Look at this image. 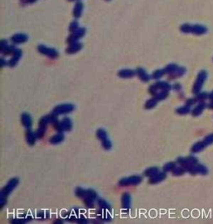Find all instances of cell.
Returning <instances> with one entry per match:
<instances>
[{"label":"cell","mask_w":213,"mask_h":224,"mask_svg":"<svg viewBox=\"0 0 213 224\" xmlns=\"http://www.w3.org/2000/svg\"><path fill=\"white\" fill-rule=\"evenodd\" d=\"M76 196L79 198H82L88 208H92L94 205V201L97 198V194L93 189H83L78 187L75 191Z\"/></svg>","instance_id":"1"},{"label":"cell","mask_w":213,"mask_h":224,"mask_svg":"<svg viewBox=\"0 0 213 224\" xmlns=\"http://www.w3.org/2000/svg\"><path fill=\"white\" fill-rule=\"evenodd\" d=\"M206 78H207V73L205 70H202L200 73H198L197 78L196 79V82L193 89V94H197L200 93L201 89L202 88Z\"/></svg>","instance_id":"2"},{"label":"cell","mask_w":213,"mask_h":224,"mask_svg":"<svg viewBox=\"0 0 213 224\" xmlns=\"http://www.w3.org/2000/svg\"><path fill=\"white\" fill-rule=\"evenodd\" d=\"M143 181V177L141 176H131L128 177H124L119 181L118 184L122 187H127V186H134L138 185Z\"/></svg>","instance_id":"3"},{"label":"cell","mask_w":213,"mask_h":224,"mask_svg":"<svg viewBox=\"0 0 213 224\" xmlns=\"http://www.w3.org/2000/svg\"><path fill=\"white\" fill-rule=\"evenodd\" d=\"M73 110H74V105L71 104V103H62V104L56 106L52 110V113L58 116V115L70 113Z\"/></svg>","instance_id":"4"},{"label":"cell","mask_w":213,"mask_h":224,"mask_svg":"<svg viewBox=\"0 0 213 224\" xmlns=\"http://www.w3.org/2000/svg\"><path fill=\"white\" fill-rule=\"evenodd\" d=\"M18 179L17 177H13L12 179L9 180V182H8V184L4 187V188L2 189L1 191V193H0V197H4V198H7L12 191L14 189V188L18 186Z\"/></svg>","instance_id":"5"},{"label":"cell","mask_w":213,"mask_h":224,"mask_svg":"<svg viewBox=\"0 0 213 224\" xmlns=\"http://www.w3.org/2000/svg\"><path fill=\"white\" fill-rule=\"evenodd\" d=\"M38 50L39 53H41L42 54L48 56V57H52V58H56L58 57V52L54 48L47 47L44 45H39L38 46Z\"/></svg>","instance_id":"6"},{"label":"cell","mask_w":213,"mask_h":224,"mask_svg":"<svg viewBox=\"0 0 213 224\" xmlns=\"http://www.w3.org/2000/svg\"><path fill=\"white\" fill-rule=\"evenodd\" d=\"M85 33H86V29H84V28H79V29H77L75 32H73V34L68 37L67 42H68L69 44L77 43L78 39L83 38V37L85 35Z\"/></svg>","instance_id":"7"},{"label":"cell","mask_w":213,"mask_h":224,"mask_svg":"<svg viewBox=\"0 0 213 224\" xmlns=\"http://www.w3.org/2000/svg\"><path fill=\"white\" fill-rule=\"evenodd\" d=\"M189 173L192 175H196V174H201V175H206L208 173V169L206 168V166L202 164H195L193 165L191 168L188 171Z\"/></svg>","instance_id":"8"},{"label":"cell","mask_w":213,"mask_h":224,"mask_svg":"<svg viewBox=\"0 0 213 224\" xmlns=\"http://www.w3.org/2000/svg\"><path fill=\"white\" fill-rule=\"evenodd\" d=\"M21 123L24 125V128H26L27 129H30L33 125L31 116L28 112H24L21 115Z\"/></svg>","instance_id":"9"},{"label":"cell","mask_w":213,"mask_h":224,"mask_svg":"<svg viewBox=\"0 0 213 224\" xmlns=\"http://www.w3.org/2000/svg\"><path fill=\"white\" fill-rule=\"evenodd\" d=\"M28 40V36L25 34H16L11 37V41L15 44L24 43Z\"/></svg>","instance_id":"10"},{"label":"cell","mask_w":213,"mask_h":224,"mask_svg":"<svg viewBox=\"0 0 213 224\" xmlns=\"http://www.w3.org/2000/svg\"><path fill=\"white\" fill-rule=\"evenodd\" d=\"M166 177V172H159L158 173H156V175H154V176H152V177H151L149 178V183H151V184H156V183H159V182H162Z\"/></svg>","instance_id":"11"},{"label":"cell","mask_w":213,"mask_h":224,"mask_svg":"<svg viewBox=\"0 0 213 224\" xmlns=\"http://www.w3.org/2000/svg\"><path fill=\"white\" fill-rule=\"evenodd\" d=\"M21 57H22V51L17 48L14 53L13 54V57H11V59L9 60L8 65L10 66V67H14L15 65H17V63H18V61L21 58Z\"/></svg>","instance_id":"12"},{"label":"cell","mask_w":213,"mask_h":224,"mask_svg":"<svg viewBox=\"0 0 213 224\" xmlns=\"http://www.w3.org/2000/svg\"><path fill=\"white\" fill-rule=\"evenodd\" d=\"M207 32V29L205 26L202 25H192L191 27V33H193L197 35H202V34H206Z\"/></svg>","instance_id":"13"},{"label":"cell","mask_w":213,"mask_h":224,"mask_svg":"<svg viewBox=\"0 0 213 224\" xmlns=\"http://www.w3.org/2000/svg\"><path fill=\"white\" fill-rule=\"evenodd\" d=\"M83 48V44L81 43H74L72 44H69V47L66 49V52L69 53V54H73V53H76L78 51H80Z\"/></svg>","instance_id":"14"},{"label":"cell","mask_w":213,"mask_h":224,"mask_svg":"<svg viewBox=\"0 0 213 224\" xmlns=\"http://www.w3.org/2000/svg\"><path fill=\"white\" fill-rule=\"evenodd\" d=\"M136 74L143 82H148L150 80V76L148 75L145 69L143 68H138L136 69Z\"/></svg>","instance_id":"15"},{"label":"cell","mask_w":213,"mask_h":224,"mask_svg":"<svg viewBox=\"0 0 213 224\" xmlns=\"http://www.w3.org/2000/svg\"><path fill=\"white\" fill-rule=\"evenodd\" d=\"M117 75L122 78H131L136 75V71L132 69H122L118 72Z\"/></svg>","instance_id":"16"},{"label":"cell","mask_w":213,"mask_h":224,"mask_svg":"<svg viewBox=\"0 0 213 224\" xmlns=\"http://www.w3.org/2000/svg\"><path fill=\"white\" fill-rule=\"evenodd\" d=\"M131 207V196L129 193H123L122 197V208L123 209L130 208Z\"/></svg>","instance_id":"17"},{"label":"cell","mask_w":213,"mask_h":224,"mask_svg":"<svg viewBox=\"0 0 213 224\" xmlns=\"http://www.w3.org/2000/svg\"><path fill=\"white\" fill-rule=\"evenodd\" d=\"M25 137H26V141L27 143L30 145V146H34L35 143H36V135H35V133L32 132L31 130H28L25 133Z\"/></svg>","instance_id":"18"},{"label":"cell","mask_w":213,"mask_h":224,"mask_svg":"<svg viewBox=\"0 0 213 224\" xmlns=\"http://www.w3.org/2000/svg\"><path fill=\"white\" fill-rule=\"evenodd\" d=\"M83 10V4L82 2L78 1L73 8V16L75 18H80Z\"/></svg>","instance_id":"19"},{"label":"cell","mask_w":213,"mask_h":224,"mask_svg":"<svg viewBox=\"0 0 213 224\" xmlns=\"http://www.w3.org/2000/svg\"><path fill=\"white\" fill-rule=\"evenodd\" d=\"M61 123H62V128H63L64 131L68 132V131L72 130V128H73V123H72V121H71L69 117H63L62 121H61Z\"/></svg>","instance_id":"20"},{"label":"cell","mask_w":213,"mask_h":224,"mask_svg":"<svg viewBox=\"0 0 213 224\" xmlns=\"http://www.w3.org/2000/svg\"><path fill=\"white\" fill-rule=\"evenodd\" d=\"M64 140V135L62 133H57L56 135L52 136L49 139L50 144H58L62 143V141Z\"/></svg>","instance_id":"21"},{"label":"cell","mask_w":213,"mask_h":224,"mask_svg":"<svg viewBox=\"0 0 213 224\" xmlns=\"http://www.w3.org/2000/svg\"><path fill=\"white\" fill-rule=\"evenodd\" d=\"M205 107H206L205 103H204V102H202V103H200L197 107H194V109H193V112H192V114H193V116H194V117H197V116H199V115H201L202 113V112L204 111V109H205Z\"/></svg>","instance_id":"22"},{"label":"cell","mask_w":213,"mask_h":224,"mask_svg":"<svg viewBox=\"0 0 213 224\" xmlns=\"http://www.w3.org/2000/svg\"><path fill=\"white\" fill-rule=\"evenodd\" d=\"M206 148V144H204L203 141H201V142H198L197 144H195L193 146L192 149H191V152L193 153H200L203 150V149Z\"/></svg>","instance_id":"23"},{"label":"cell","mask_w":213,"mask_h":224,"mask_svg":"<svg viewBox=\"0 0 213 224\" xmlns=\"http://www.w3.org/2000/svg\"><path fill=\"white\" fill-rule=\"evenodd\" d=\"M156 87L159 90H162V91H169L172 89V86L167 83V82H163V81H159L156 82V84H154Z\"/></svg>","instance_id":"24"},{"label":"cell","mask_w":213,"mask_h":224,"mask_svg":"<svg viewBox=\"0 0 213 224\" xmlns=\"http://www.w3.org/2000/svg\"><path fill=\"white\" fill-rule=\"evenodd\" d=\"M160 172V170H159L158 167H149L147 168V170H145V172H144V175H145L146 177H151L154 175H156V173H158Z\"/></svg>","instance_id":"25"},{"label":"cell","mask_w":213,"mask_h":224,"mask_svg":"<svg viewBox=\"0 0 213 224\" xmlns=\"http://www.w3.org/2000/svg\"><path fill=\"white\" fill-rule=\"evenodd\" d=\"M187 172L186 169H185L184 167H182V166H175L174 168L172 170V174L174 175V176H182L185 173V172Z\"/></svg>","instance_id":"26"},{"label":"cell","mask_w":213,"mask_h":224,"mask_svg":"<svg viewBox=\"0 0 213 224\" xmlns=\"http://www.w3.org/2000/svg\"><path fill=\"white\" fill-rule=\"evenodd\" d=\"M46 131H47V126H39V128L35 132V135H36L37 138H43Z\"/></svg>","instance_id":"27"},{"label":"cell","mask_w":213,"mask_h":224,"mask_svg":"<svg viewBox=\"0 0 213 224\" xmlns=\"http://www.w3.org/2000/svg\"><path fill=\"white\" fill-rule=\"evenodd\" d=\"M185 73H186V68H183V67H178L177 70L175 71L172 74H171V78H176L182 77V75H184Z\"/></svg>","instance_id":"28"},{"label":"cell","mask_w":213,"mask_h":224,"mask_svg":"<svg viewBox=\"0 0 213 224\" xmlns=\"http://www.w3.org/2000/svg\"><path fill=\"white\" fill-rule=\"evenodd\" d=\"M157 103H158V100H156L155 98H152L149 99L148 101H147V103H145V107L146 109H152V108H153L156 106L157 104Z\"/></svg>","instance_id":"29"},{"label":"cell","mask_w":213,"mask_h":224,"mask_svg":"<svg viewBox=\"0 0 213 224\" xmlns=\"http://www.w3.org/2000/svg\"><path fill=\"white\" fill-rule=\"evenodd\" d=\"M177 68H178V66H177V64H175V63H171V64H168L166 68H164V71H165V73H166V74L171 75V74H172V73H174L175 71L177 70Z\"/></svg>","instance_id":"30"},{"label":"cell","mask_w":213,"mask_h":224,"mask_svg":"<svg viewBox=\"0 0 213 224\" xmlns=\"http://www.w3.org/2000/svg\"><path fill=\"white\" fill-rule=\"evenodd\" d=\"M190 112H191V107H190V106H187V105H185L183 107H180L176 109V112H177V114L180 115L187 114Z\"/></svg>","instance_id":"31"},{"label":"cell","mask_w":213,"mask_h":224,"mask_svg":"<svg viewBox=\"0 0 213 224\" xmlns=\"http://www.w3.org/2000/svg\"><path fill=\"white\" fill-rule=\"evenodd\" d=\"M168 97V91H162V90H159L155 96H153V98L158 100V101H161V100H163V99L166 98Z\"/></svg>","instance_id":"32"},{"label":"cell","mask_w":213,"mask_h":224,"mask_svg":"<svg viewBox=\"0 0 213 224\" xmlns=\"http://www.w3.org/2000/svg\"><path fill=\"white\" fill-rule=\"evenodd\" d=\"M97 137L98 138L100 141H102L104 139H106L107 138V133L105 130H104L103 128H98L97 130Z\"/></svg>","instance_id":"33"},{"label":"cell","mask_w":213,"mask_h":224,"mask_svg":"<svg viewBox=\"0 0 213 224\" xmlns=\"http://www.w3.org/2000/svg\"><path fill=\"white\" fill-rule=\"evenodd\" d=\"M98 205L101 208L104 209V210H111V206H110L108 203H106V201H105L104 199H98Z\"/></svg>","instance_id":"34"},{"label":"cell","mask_w":213,"mask_h":224,"mask_svg":"<svg viewBox=\"0 0 213 224\" xmlns=\"http://www.w3.org/2000/svg\"><path fill=\"white\" fill-rule=\"evenodd\" d=\"M164 74H166L164 69H157V70H156L152 73V78H153V79H159V78H161L162 76H164Z\"/></svg>","instance_id":"35"},{"label":"cell","mask_w":213,"mask_h":224,"mask_svg":"<svg viewBox=\"0 0 213 224\" xmlns=\"http://www.w3.org/2000/svg\"><path fill=\"white\" fill-rule=\"evenodd\" d=\"M102 143V145L103 147V149L105 150H110V149H112V144L111 143V141L108 139V138H106V139H104V140L101 141Z\"/></svg>","instance_id":"36"},{"label":"cell","mask_w":213,"mask_h":224,"mask_svg":"<svg viewBox=\"0 0 213 224\" xmlns=\"http://www.w3.org/2000/svg\"><path fill=\"white\" fill-rule=\"evenodd\" d=\"M196 95H197V97H196L195 99L197 100V102H199V103L205 101L206 99L209 98L206 93H199V94H196Z\"/></svg>","instance_id":"37"},{"label":"cell","mask_w":213,"mask_h":224,"mask_svg":"<svg viewBox=\"0 0 213 224\" xmlns=\"http://www.w3.org/2000/svg\"><path fill=\"white\" fill-rule=\"evenodd\" d=\"M176 166V163L173 162H167L166 164L164 165L163 167V171L165 172H172V170L174 168V167Z\"/></svg>","instance_id":"38"},{"label":"cell","mask_w":213,"mask_h":224,"mask_svg":"<svg viewBox=\"0 0 213 224\" xmlns=\"http://www.w3.org/2000/svg\"><path fill=\"white\" fill-rule=\"evenodd\" d=\"M16 49H17V48H16L14 46H8V47L6 48L5 49L3 50L2 53H3L4 55H11L14 53Z\"/></svg>","instance_id":"39"},{"label":"cell","mask_w":213,"mask_h":224,"mask_svg":"<svg viewBox=\"0 0 213 224\" xmlns=\"http://www.w3.org/2000/svg\"><path fill=\"white\" fill-rule=\"evenodd\" d=\"M204 144H206V146H208V145H211V144H213V133H211L209 135H207L204 138Z\"/></svg>","instance_id":"40"},{"label":"cell","mask_w":213,"mask_h":224,"mask_svg":"<svg viewBox=\"0 0 213 224\" xmlns=\"http://www.w3.org/2000/svg\"><path fill=\"white\" fill-rule=\"evenodd\" d=\"M191 27H192V25H190V24H183L181 26V31L185 33V34H189V33H191Z\"/></svg>","instance_id":"41"},{"label":"cell","mask_w":213,"mask_h":224,"mask_svg":"<svg viewBox=\"0 0 213 224\" xmlns=\"http://www.w3.org/2000/svg\"><path fill=\"white\" fill-rule=\"evenodd\" d=\"M187 160H188V162H189L190 164L195 165V164H197L198 163V159L196 157L193 156V155H191V156L187 157Z\"/></svg>","instance_id":"42"},{"label":"cell","mask_w":213,"mask_h":224,"mask_svg":"<svg viewBox=\"0 0 213 224\" xmlns=\"http://www.w3.org/2000/svg\"><path fill=\"white\" fill-rule=\"evenodd\" d=\"M79 29V26H78V23L77 21H73L72 24H70V26H69V30H70L72 33L73 32H75L77 29Z\"/></svg>","instance_id":"43"},{"label":"cell","mask_w":213,"mask_h":224,"mask_svg":"<svg viewBox=\"0 0 213 224\" xmlns=\"http://www.w3.org/2000/svg\"><path fill=\"white\" fill-rule=\"evenodd\" d=\"M10 222H12V223H24V222H28V219H24V218L12 219Z\"/></svg>","instance_id":"44"},{"label":"cell","mask_w":213,"mask_h":224,"mask_svg":"<svg viewBox=\"0 0 213 224\" xmlns=\"http://www.w3.org/2000/svg\"><path fill=\"white\" fill-rule=\"evenodd\" d=\"M7 47H8V43H7V41H6V40H2L1 43H0V50H1V52H3V50L5 49Z\"/></svg>","instance_id":"45"},{"label":"cell","mask_w":213,"mask_h":224,"mask_svg":"<svg viewBox=\"0 0 213 224\" xmlns=\"http://www.w3.org/2000/svg\"><path fill=\"white\" fill-rule=\"evenodd\" d=\"M196 103H197V100H196L195 98H191L187 100V102H186V105L191 107V106H193V104H195Z\"/></svg>","instance_id":"46"},{"label":"cell","mask_w":213,"mask_h":224,"mask_svg":"<svg viewBox=\"0 0 213 224\" xmlns=\"http://www.w3.org/2000/svg\"><path fill=\"white\" fill-rule=\"evenodd\" d=\"M173 88H174L176 90H180V89H181V85H180L179 84H174Z\"/></svg>","instance_id":"47"},{"label":"cell","mask_w":213,"mask_h":224,"mask_svg":"<svg viewBox=\"0 0 213 224\" xmlns=\"http://www.w3.org/2000/svg\"><path fill=\"white\" fill-rule=\"evenodd\" d=\"M1 60H2V61H1V63H2V67L3 68V67L5 66V64H7V62H5V59H4L3 57Z\"/></svg>","instance_id":"48"},{"label":"cell","mask_w":213,"mask_h":224,"mask_svg":"<svg viewBox=\"0 0 213 224\" xmlns=\"http://www.w3.org/2000/svg\"><path fill=\"white\" fill-rule=\"evenodd\" d=\"M209 99H210L211 101H213V91L211 92L209 95Z\"/></svg>","instance_id":"49"},{"label":"cell","mask_w":213,"mask_h":224,"mask_svg":"<svg viewBox=\"0 0 213 224\" xmlns=\"http://www.w3.org/2000/svg\"><path fill=\"white\" fill-rule=\"evenodd\" d=\"M209 108H211V109H213V101H211V103L210 104H209Z\"/></svg>","instance_id":"50"},{"label":"cell","mask_w":213,"mask_h":224,"mask_svg":"<svg viewBox=\"0 0 213 224\" xmlns=\"http://www.w3.org/2000/svg\"><path fill=\"white\" fill-rule=\"evenodd\" d=\"M27 1H28V2H29V3H34V2H36L37 0H27Z\"/></svg>","instance_id":"51"},{"label":"cell","mask_w":213,"mask_h":224,"mask_svg":"<svg viewBox=\"0 0 213 224\" xmlns=\"http://www.w3.org/2000/svg\"><path fill=\"white\" fill-rule=\"evenodd\" d=\"M57 222H54V223H59V222H60V223H62V222H61V220H59V219H58V220H57Z\"/></svg>","instance_id":"52"},{"label":"cell","mask_w":213,"mask_h":224,"mask_svg":"<svg viewBox=\"0 0 213 224\" xmlns=\"http://www.w3.org/2000/svg\"><path fill=\"white\" fill-rule=\"evenodd\" d=\"M70 1H78V0H70Z\"/></svg>","instance_id":"53"},{"label":"cell","mask_w":213,"mask_h":224,"mask_svg":"<svg viewBox=\"0 0 213 224\" xmlns=\"http://www.w3.org/2000/svg\"><path fill=\"white\" fill-rule=\"evenodd\" d=\"M106 1H109V0H106Z\"/></svg>","instance_id":"54"}]
</instances>
